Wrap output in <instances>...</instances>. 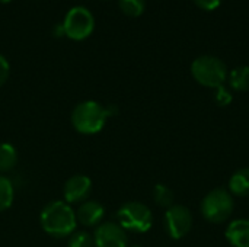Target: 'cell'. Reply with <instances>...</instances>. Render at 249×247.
<instances>
[{
  "mask_svg": "<svg viewBox=\"0 0 249 247\" xmlns=\"http://www.w3.org/2000/svg\"><path fill=\"white\" fill-rule=\"evenodd\" d=\"M76 213L67 202H50L41 213V226L53 237H67L76 229Z\"/></svg>",
  "mask_w": 249,
  "mask_h": 247,
  "instance_id": "obj_1",
  "label": "cell"
},
{
  "mask_svg": "<svg viewBox=\"0 0 249 247\" xmlns=\"http://www.w3.org/2000/svg\"><path fill=\"white\" fill-rule=\"evenodd\" d=\"M191 74L198 84L217 89L223 86L228 79V67L214 55H201L193 61Z\"/></svg>",
  "mask_w": 249,
  "mask_h": 247,
  "instance_id": "obj_2",
  "label": "cell"
},
{
  "mask_svg": "<svg viewBox=\"0 0 249 247\" xmlns=\"http://www.w3.org/2000/svg\"><path fill=\"white\" fill-rule=\"evenodd\" d=\"M107 109L93 100L79 103L71 112V124L77 132L92 135L99 132L107 124Z\"/></svg>",
  "mask_w": 249,
  "mask_h": 247,
  "instance_id": "obj_3",
  "label": "cell"
},
{
  "mask_svg": "<svg viewBox=\"0 0 249 247\" xmlns=\"http://www.w3.org/2000/svg\"><path fill=\"white\" fill-rule=\"evenodd\" d=\"M233 195L225 188H216L210 191L201 201V214L209 223L213 224H222L228 221L233 213Z\"/></svg>",
  "mask_w": 249,
  "mask_h": 247,
  "instance_id": "obj_4",
  "label": "cell"
},
{
  "mask_svg": "<svg viewBox=\"0 0 249 247\" xmlns=\"http://www.w3.org/2000/svg\"><path fill=\"white\" fill-rule=\"evenodd\" d=\"M118 224L124 230L146 233L153 224V214L150 208L142 202H127L117 213Z\"/></svg>",
  "mask_w": 249,
  "mask_h": 247,
  "instance_id": "obj_5",
  "label": "cell"
},
{
  "mask_svg": "<svg viewBox=\"0 0 249 247\" xmlns=\"http://www.w3.org/2000/svg\"><path fill=\"white\" fill-rule=\"evenodd\" d=\"M63 26L66 36L73 41H82L93 32L95 17L89 9L83 6H74L66 13Z\"/></svg>",
  "mask_w": 249,
  "mask_h": 247,
  "instance_id": "obj_6",
  "label": "cell"
},
{
  "mask_svg": "<svg viewBox=\"0 0 249 247\" xmlns=\"http://www.w3.org/2000/svg\"><path fill=\"white\" fill-rule=\"evenodd\" d=\"M165 229L174 240L184 239L193 229V214L184 205H172L165 213Z\"/></svg>",
  "mask_w": 249,
  "mask_h": 247,
  "instance_id": "obj_7",
  "label": "cell"
},
{
  "mask_svg": "<svg viewBox=\"0 0 249 247\" xmlns=\"http://www.w3.org/2000/svg\"><path fill=\"white\" fill-rule=\"evenodd\" d=\"M96 247H127L128 237L125 230L117 223H102L93 236Z\"/></svg>",
  "mask_w": 249,
  "mask_h": 247,
  "instance_id": "obj_8",
  "label": "cell"
},
{
  "mask_svg": "<svg viewBox=\"0 0 249 247\" xmlns=\"http://www.w3.org/2000/svg\"><path fill=\"white\" fill-rule=\"evenodd\" d=\"M92 189V181L85 175L71 176L64 185V198L67 204H76L85 201Z\"/></svg>",
  "mask_w": 249,
  "mask_h": 247,
  "instance_id": "obj_9",
  "label": "cell"
},
{
  "mask_svg": "<svg viewBox=\"0 0 249 247\" xmlns=\"http://www.w3.org/2000/svg\"><path fill=\"white\" fill-rule=\"evenodd\" d=\"M105 215V208L96 202V201H85L79 207L76 213V220L77 223L86 226V227H93L102 223Z\"/></svg>",
  "mask_w": 249,
  "mask_h": 247,
  "instance_id": "obj_10",
  "label": "cell"
},
{
  "mask_svg": "<svg viewBox=\"0 0 249 247\" xmlns=\"http://www.w3.org/2000/svg\"><path fill=\"white\" fill-rule=\"evenodd\" d=\"M226 240L233 247H249V220H233L226 229Z\"/></svg>",
  "mask_w": 249,
  "mask_h": 247,
  "instance_id": "obj_11",
  "label": "cell"
},
{
  "mask_svg": "<svg viewBox=\"0 0 249 247\" xmlns=\"http://www.w3.org/2000/svg\"><path fill=\"white\" fill-rule=\"evenodd\" d=\"M228 191L239 198L249 197V167L239 169L231 176Z\"/></svg>",
  "mask_w": 249,
  "mask_h": 247,
  "instance_id": "obj_12",
  "label": "cell"
},
{
  "mask_svg": "<svg viewBox=\"0 0 249 247\" xmlns=\"http://www.w3.org/2000/svg\"><path fill=\"white\" fill-rule=\"evenodd\" d=\"M229 86L236 92H247L249 90V67L241 66L233 68L229 73Z\"/></svg>",
  "mask_w": 249,
  "mask_h": 247,
  "instance_id": "obj_13",
  "label": "cell"
},
{
  "mask_svg": "<svg viewBox=\"0 0 249 247\" xmlns=\"http://www.w3.org/2000/svg\"><path fill=\"white\" fill-rule=\"evenodd\" d=\"M18 163V153L12 144H0V172L12 170Z\"/></svg>",
  "mask_w": 249,
  "mask_h": 247,
  "instance_id": "obj_14",
  "label": "cell"
},
{
  "mask_svg": "<svg viewBox=\"0 0 249 247\" xmlns=\"http://www.w3.org/2000/svg\"><path fill=\"white\" fill-rule=\"evenodd\" d=\"M153 198H155V202L159 207L169 208V207L174 205V192H172L171 188H168L163 183H158L155 186V189H153Z\"/></svg>",
  "mask_w": 249,
  "mask_h": 247,
  "instance_id": "obj_15",
  "label": "cell"
},
{
  "mask_svg": "<svg viewBox=\"0 0 249 247\" xmlns=\"http://www.w3.org/2000/svg\"><path fill=\"white\" fill-rule=\"evenodd\" d=\"M13 195H15V191H13L12 182L7 178L0 176V211H4L12 205Z\"/></svg>",
  "mask_w": 249,
  "mask_h": 247,
  "instance_id": "obj_16",
  "label": "cell"
},
{
  "mask_svg": "<svg viewBox=\"0 0 249 247\" xmlns=\"http://www.w3.org/2000/svg\"><path fill=\"white\" fill-rule=\"evenodd\" d=\"M121 12L130 17L140 16L146 9V0H118Z\"/></svg>",
  "mask_w": 249,
  "mask_h": 247,
  "instance_id": "obj_17",
  "label": "cell"
},
{
  "mask_svg": "<svg viewBox=\"0 0 249 247\" xmlns=\"http://www.w3.org/2000/svg\"><path fill=\"white\" fill-rule=\"evenodd\" d=\"M95 246V240L93 237L86 233V231H77L74 234H71L70 240H69V247H93Z\"/></svg>",
  "mask_w": 249,
  "mask_h": 247,
  "instance_id": "obj_18",
  "label": "cell"
},
{
  "mask_svg": "<svg viewBox=\"0 0 249 247\" xmlns=\"http://www.w3.org/2000/svg\"><path fill=\"white\" fill-rule=\"evenodd\" d=\"M216 103L220 105V106H228L231 102H232V95L231 92L225 87V86H220L216 89Z\"/></svg>",
  "mask_w": 249,
  "mask_h": 247,
  "instance_id": "obj_19",
  "label": "cell"
},
{
  "mask_svg": "<svg viewBox=\"0 0 249 247\" xmlns=\"http://www.w3.org/2000/svg\"><path fill=\"white\" fill-rule=\"evenodd\" d=\"M9 73H10V66L7 63V60L0 54V87L6 83Z\"/></svg>",
  "mask_w": 249,
  "mask_h": 247,
  "instance_id": "obj_20",
  "label": "cell"
},
{
  "mask_svg": "<svg viewBox=\"0 0 249 247\" xmlns=\"http://www.w3.org/2000/svg\"><path fill=\"white\" fill-rule=\"evenodd\" d=\"M203 10H214L220 6L222 0H193Z\"/></svg>",
  "mask_w": 249,
  "mask_h": 247,
  "instance_id": "obj_21",
  "label": "cell"
},
{
  "mask_svg": "<svg viewBox=\"0 0 249 247\" xmlns=\"http://www.w3.org/2000/svg\"><path fill=\"white\" fill-rule=\"evenodd\" d=\"M53 35H54V36H63V35H66L63 23H60V25H54V28H53Z\"/></svg>",
  "mask_w": 249,
  "mask_h": 247,
  "instance_id": "obj_22",
  "label": "cell"
},
{
  "mask_svg": "<svg viewBox=\"0 0 249 247\" xmlns=\"http://www.w3.org/2000/svg\"><path fill=\"white\" fill-rule=\"evenodd\" d=\"M7 1H10V0H0V3H7Z\"/></svg>",
  "mask_w": 249,
  "mask_h": 247,
  "instance_id": "obj_23",
  "label": "cell"
},
{
  "mask_svg": "<svg viewBox=\"0 0 249 247\" xmlns=\"http://www.w3.org/2000/svg\"><path fill=\"white\" fill-rule=\"evenodd\" d=\"M131 247H142V246H131Z\"/></svg>",
  "mask_w": 249,
  "mask_h": 247,
  "instance_id": "obj_24",
  "label": "cell"
}]
</instances>
